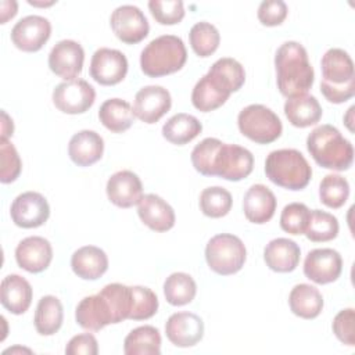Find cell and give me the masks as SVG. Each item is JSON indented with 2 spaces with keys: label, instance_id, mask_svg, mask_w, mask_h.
I'll use <instances>...</instances> for the list:
<instances>
[{
  "label": "cell",
  "instance_id": "obj_1",
  "mask_svg": "<svg viewBox=\"0 0 355 355\" xmlns=\"http://www.w3.org/2000/svg\"><path fill=\"white\" fill-rule=\"evenodd\" d=\"M276 82L279 92L290 98L306 94L315 80L313 67L302 44L294 40L280 44L275 54Z\"/></svg>",
  "mask_w": 355,
  "mask_h": 355
},
{
  "label": "cell",
  "instance_id": "obj_2",
  "mask_svg": "<svg viewBox=\"0 0 355 355\" xmlns=\"http://www.w3.org/2000/svg\"><path fill=\"white\" fill-rule=\"evenodd\" d=\"M306 148L315 162L326 169L347 171L354 162V147L329 123L316 126L306 137Z\"/></svg>",
  "mask_w": 355,
  "mask_h": 355
},
{
  "label": "cell",
  "instance_id": "obj_3",
  "mask_svg": "<svg viewBox=\"0 0 355 355\" xmlns=\"http://www.w3.org/2000/svg\"><path fill=\"white\" fill-rule=\"evenodd\" d=\"M187 50L183 40L175 35H162L153 39L140 54V68L150 78L175 73L183 68Z\"/></svg>",
  "mask_w": 355,
  "mask_h": 355
},
{
  "label": "cell",
  "instance_id": "obj_4",
  "mask_svg": "<svg viewBox=\"0 0 355 355\" xmlns=\"http://www.w3.org/2000/svg\"><path fill=\"white\" fill-rule=\"evenodd\" d=\"M266 178L287 190H302L312 178L306 158L295 148H280L269 153L265 161Z\"/></svg>",
  "mask_w": 355,
  "mask_h": 355
},
{
  "label": "cell",
  "instance_id": "obj_5",
  "mask_svg": "<svg viewBox=\"0 0 355 355\" xmlns=\"http://www.w3.org/2000/svg\"><path fill=\"white\" fill-rule=\"evenodd\" d=\"M247 250L240 237L230 233H220L207 243L205 261L211 270L218 275H234L244 266Z\"/></svg>",
  "mask_w": 355,
  "mask_h": 355
},
{
  "label": "cell",
  "instance_id": "obj_6",
  "mask_svg": "<svg viewBox=\"0 0 355 355\" xmlns=\"http://www.w3.org/2000/svg\"><path fill=\"white\" fill-rule=\"evenodd\" d=\"M237 125L243 136L258 144H269L277 140L283 132L280 118L262 104L244 107L239 112Z\"/></svg>",
  "mask_w": 355,
  "mask_h": 355
},
{
  "label": "cell",
  "instance_id": "obj_7",
  "mask_svg": "<svg viewBox=\"0 0 355 355\" xmlns=\"http://www.w3.org/2000/svg\"><path fill=\"white\" fill-rule=\"evenodd\" d=\"M96 100L94 87L85 79L64 80L53 90V104L64 114H83Z\"/></svg>",
  "mask_w": 355,
  "mask_h": 355
},
{
  "label": "cell",
  "instance_id": "obj_8",
  "mask_svg": "<svg viewBox=\"0 0 355 355\" xmlns=\"http://www.w3.org/2000/svg\"><path fill=\"white\" fill-rule=\"evenodd\" d=\"M254 169V155L245 147L223 143L218 151L214 176L225 180L239 182L247 178Z\"/></svg>",
  "mask_w": 355,
  "mask_h": 355
},
{
  "label": "cell",
  "instance_id": "obj_9",
  "mask_svg": "<svg viewBox=\"0 0 355 355\" xmlns=\"http://www.w3.org/2000/svg\"><path fill=\"white\" fill-rule=\"evenodd\" d=\"M110 25L115 36L126 43L136 44L147 37L150 25L143 11L132 4H123L116 7L111 17Z\"/></svg>",
  "mask_w": 355,
  "mask_h": 355
},
{
  "label": "cell",
  "instance_id": "obj_10",
  "mask_svg": "<svg viewBox=\"0 0 355 355\" xmlns=\"http://www.w3.org/2000/svg\"><path fill=\"white\" fill-rule=\"evenodd\" d=\"M128 58L116 50L108 47L97 49L90 61V76L103 86H112L123 80L128 73Z\"/></svg>",
  "mask_w": 355,
  "mask_h": 355
},
{
  "label": "cell",
  "instance_id": "obj_11",
  "mask_svg": "<svg viewBox=\"0 0 355 355\" xmlns=\"http://www.w3.org/2000/svg\"><path fill=\"white\" fill-rule=\"evenodd\" d=\"M10 215L18 227L35 229L44 225L50 216V205L37 191H25L15 197Z\"/></svg>",
  "mask_w": 355,
  "mask_h": 355
},
{
  "label": "cell",
  "instance_id": "obj_12",
  "mask_svg": "<svg viewBox=\"0 0 355 355\" xmlns=\"http://www.w3.org/2000/svg\"><path fill=\"white\" fill-rule=\"evenodd\" d=\"M51 35V24L42 15H26L11 29L14 46L26 53L39 51Z\"/></svg>",
  "mask_w": 355,
  "mask_h": 355
},
{
  "label": "cell",
  "instance_id": "obj_13",
  "mask_svg": "<svg viewBox=\"0 0 355 355\" xmlns=\"http://www.w3.org/2000/svg\"><path fill=\"white\" fill-rule=\"evenodd\" d=\"M343 270V258L333 248H315L304 261V275L316 284L336 282Z\"/></svg>",
  "mask_w": 355,
  "mask_h": 355
},
{
  "label": "cell",
  "instance_id": "obj_14",
  "mask_svg": "<svg viewBox=\"0 0 355 355\" xmlns=\"http://www.w3.org/2000/svg\"><path fill=\"white\" fill-rule=\"evenodd\" d=\"M172 105L171 93L158 85H150L141 87L133 101V114L144 123L158 122Z\"/></svg>",
  "mask_w": 355,
  "mask_h": 355
},
{
  "label": "cell",
  "instance_id": "obj_15",
  "mask_svg": "<svg viewBox=\"0 0 355 355\" xmlns=\"http://www.w3.org/2000/svg\"><path fill=\"white\" fill-rule=\"evenodd\" d=\"M85 61L83 47L71 39L60 40L49 54V68L65 80L78 79Z\"/></svg>",
  "mask_w": 355,
  "mask_h": 355
},
{
  "label": "cell",
  "instance_id": "obj_16",
  "mask_svg": "<svg viewBox=\"0 0 355 355\" xmlns=\"http://www.w3.org/2000/svg\"><path fill=\"white\" fill-rule=\"evenodd\" d=\"M165 334L176 347H193L202 340L204 322L193 312H176L168 318L165 323Z\"/></svg>",
  "mask_w": 355,
  "mask_h": 355
},
{
  "label": "cell",
  "instance_id": "obj_17",
  "mask_svg": "<svg viewBox=\"0 0 355 355\" xmlns=\"http://www.w3.org/2000/svg\"><path fill=\"white\" fill-rule=\"evenodd\" d=\"M53 259V247L42 236H29L21 240L15 248V261L18 266L29 273L46 270Z\"/></svg>",
  "mask_w": 355,
  "mask_h": 355
},
{
  "label": "cell",
  "instance_id": "obj_18",
  "mask_svg": "<svg viewBox=\"0 0 355 355\" xmlns=\"http://www.w3.org/2000/svg\"><path fill=\"white\" fill-rule=\"evenodd\" d=\"M108 200L119 208L137 205L143 198V184L140 178L128 169H122L110 176L105 186Z\"/></svg>",
  "mask_w": 355,
  "mask_h": 355
},
{
  "label": "cell",
  "instance_id": "obj_19",
  "mask_svg": "<svg viewBox=\"0 0 355 355\" xmlns=\"http://www.w3.org/2000/svg\"><path fill=\"white\" fill-rule=\"evenodd\" d=\"M276 197L265 184H252L244 194L243 211L248 222L263 225L269 222L276 211Z\"/></svg>",
  "mask_w": 355,
  "mask_h": 355
},
{
  "label": "cell",
  "instance_id": "obj_20",
  "mask_svg": "<svg viewBox=\"0 0 355 355\" xmlns=\"http://www.w3.org/2000/svg\"><path fill=\"white\" fill-rule=\"evenodd\" d=\"M320 85L341 86L351 80H355L354 61L345 50L338 47H331L323 54L320 60Z\"/></svg>",
  "mask_w": 355,
  "mask_h": 355
},
{
  "label": "cell",
  "instance_id": "obj_21",
  "mask_svg": "<svg viewBox=\"0 0 355 355\" xmlns=\"http://www.w3.org/2000/svg\"><path fill=\"white\" fill-rule=\"evenodd\" d=\"M140 220L154 232H166L175 226L173 208L157 194H146L137 204Z\"/></svg>",
  "mask_w": 355,
  "mask_h": 355
},
{
  "label": "cell",
  "instance_id": "obj_22",
  "mask_svg": "<svg viewBox=\"0 0 355 355\" xmlns=\"http://www.w3.org/2000/svg\"><path fill=\"white\" fill-rule=\"evenodd\" d=\"M104 153L103 137L89 129L75 133L68 144V155L78 166H90L101 159Z\"/></svg>",
  "mask_w": 355,
  "mask_h": 355
},
{
  "label": "cell",
  "instance_id": "obj_23",
  "mask_svg": "<svg viewBox=\"0 0 355 355\" xmlns=\"http://www.w3.org/2000/svg\"><path fill=\"white\" fill-rule=\"evenodd\" d=\"M300 245L286 237L270 240L263 250V259L266 266L277 273L293 272L300 263Z\"/></svg>",
  "mask_w": 355,
  "mask_h": 355
},
{
  "label": "cell",
  "instance_id": "obj_24",
  "mask_svg": "<svg viewBox=\"0 0 355 355\" xmlns=\"http://www.w3.org/2000/svg\"><path fill=\"white\" fill-rule=\"evenodd\" d=\"M33 297L29 282L19 275H8L1 280L0 301L1 305L14 315H22L31 306Z\"/></svg>",
  "mask_w": 355,
  "mask_h": 355
},
{
  "label": "cell",
  "instance_id": "obj_25",
  "mask_svg": "<svg viewBox=\"0 0 355 355\" xmlns=\"http://www.w3.org/2000/svg\"><path fill=\"white\" fill-rule=\"evenodd\" d=\"M71 268L78 277L96 280L107 272L108 257L100 247L83 245L72 254Z\"/></svg>",
  "mask_w": 355,
  "mask_h": 355
},
{
  "label": "cell",
  "instance_id": "obj_26",
  "mask_svg": "<svg viewBox=\"0 0 355 355\" xmlns=\"http://www.w3.org/2000/svg\"><path fill=\"white\" fill-rule=\"evenodd\" d=\"M230 94L222 82L207 72L193 87L191 103L198 111L209 112L222 107Z\"/></svg>",
  "mask_w": 355,
  "mask_h": 355
},
{
  "label": "cell",
  "instance_id": "obj_27",
  "mask_svg": "<svg viewBox=\"0 0 355 355\" xmlns=\"http://www.w3.org/2000/svg\"><path fill=\"white\" fill-rule=\"evenodd\" d=\"M76 323L89 331H98L112 323L105 300L97 293L79 301L75 309Z\"/></svg>",
  "mask_w": 355,
  "mask_h": 355
},
{
  "label": "cell",
  "instance_id": "obj_28",
  "mask_svg": "<svg viewBox=\"0 0 355 355\" xmlns=\"http://www.w3.org/2000/svg\"><path fill=\"white\" fill-rule=\"evenodd\" d=\"M284 114L293 126L308 128L320 121L322 107L315 96L302 94L286 100Z\"/></svg>",
  "mask_w": 355,
  "mask_h": 355
},
{
  "label": "cell",
  "instance_id": "obj_29",
  "mask_svg": "<svg viewBox=\"0 0 355 355\" xmlns=\"http://www.w3.org/2000/svg\"><path fill=\"white\" fill-rule=\"evenodd\" d=\"M288 305L295 316L302 319H315L323 309V297L316 287L300 283L291 288Z\"/></svg>",
  "mask_w": 355,
  "mask_h": 355
},
{
  "label": "cell",
  "instance_id": "obj_30",
  "mask_svg": "<svg viewBox=\"0 0 355 355\" xmlns=\"http://www.w3.org/2000/svg\"><path fill=\"white\" fill-rule=\"evenodd\" d=\"M98 119L112 133L128 130L135 122L132 105L122 98H108L98 110Z\"/></svg>",
  "mask_w": 355,
  "mask_h": 355
},
{
  "label": "cell",
  "instance_id": "obj_31",
  "mask_svg": "<svg viewBox=\"0 0 355 355\" xmlns=\"http://www.w3.org/2000/svg\"><path fill=\"white\" fill-rule=\"evenodd\" d=\"M64 309L61 301L54 295H44L39 300L35 311V329L40 336H53L62 326Z\"/></svg>",
  "mask_w": 355,
  "mask_h": 355
},
{
  "label": "cell",
  "instance_id": "obj_32",
  "mask_svg": "<svg viewBox=\"0 0 355 355\" xmlns=\"http://www.w3.org/2000/svg\"><path fill=\"white\" fill-rule=\"evenodd\" d=\"M201 130L202 125L194 115L179 112L164 123L162 136L172 144L183 146L194 140Z\"/></svg>",
  "mask_w": 355,
  "mask_h": 355
},
{
  "label": "cell",
  "instance_id": "obj_33",
  "mask_svg": "<svg viewBox=\"0 0 355 355\" xmlns=\"http://www.w3.org/2000/svg\"><path fill=\"white\" fill-rule=\"evenodd\" d=\"M126 355H159L161 334L154 326L144 324L133 329L123 341Z\"/></svg>",
  "mask_w": 355,
  "mask_h": 355
},
{
  "label": "cell",
  "instance_id": "obj_34",
  "mask_svg": "<svg viewBox=\"0 0 355 355\" xmlns=\"http://www.w3.org/2000/svg\"><path fill=\"white\" fill-rule=\"evenodd\" d=\"M98 294L105 300L112 323L123 322L129 319L132 311V290L130 286L121 283H110L104 286Z\"/></svg>",
  "mask_w": 355,
  "mask_h": 355
},
{
  "label": "cell",
  "instance_id": "obj_35",
  "mask_svg": "<svg viewBox=\"0 0 355 355\" xmlns=\"http://www.w3.org/2000/svg\"><path fill=\"white\" fill-rule=\"evenodd\" d=\"M197 294V284L194 279L184 272H175L164 282V295L173 306L190 304Z\"/></svg>",
  "mask_w": 355,
  "mask_h": 355
},
{
  "label": "cell",
  "instance_id": "obj_36",
  "mask_svg": "<svg viewBox=\"0 0 355 355\" xmlns=\"http://www.w3.org/2000/svg\"><path fill=\"white\" fill-rule=\"evenodd\" d=\"M189 40L193 51L198 57H209L214 54L220 43V35L215 25L207 21L194 24L189 32Z\"/></svg>",
  "mask_w": 355,
  "mask_h": 355
},
{
  "label": "cell",
  "instance_id": "obj_37",
  "mask_svg": "<svg viewBox=\"0 0 355 355\" xmlns=\"http://www.w3.org/2000/svg\"><path fill=\"white\" fill-rule=\"evenodd\" d=\"M338 229V220L333 214L322 209H313L311 211L308 227L304 234L313 243H324L336 239Z\"/></svg>",
  "mask_w": 355,
  "mask_h": 355
},
{
  "label": "cell",
  "instance_id": "obj_38",
  "mask_svg": "<svg viewBox=\"0 0 355 355\" xmlns=\"http://www.w3.org/2000/svg\"><path fill=\"white\" fill-rule=\"evenodd\" d=\"M349 197L348 180L337 173L326 175L319 184V198L329 208H341Z\"/></svg>",
  "mask_w": 355,
  "mask_h": 355
},
{
  "label": "cell",
  "instance_id": "obj_39",
  "mask_svg": "<svg viewBox=\"0 0 355 355\" xmlns=\"http://www.w3.org/2000/svg\"><path fill=\"white\" fill-rule=\"evenodd\" d=\"M233 205L232 194L220 186H211L200 194V209L208 218H222L229 214Z\"/></svg>",
  "mask_w": 355,
  "mask_h": 355
},
{
  "label": "cell",
  "instance_id": "obj_40",
  "mask_svg": "<svg viewBox=\"0 0 355 355\" xmlns=\"http://www.w3.org/2000/svg\"><path fill=\"white\" fill-rule=\"evenodd\" d=\"M208 72L218 78L230 90V93L241 89L245 82L244 67L237 60L230 57H222L216 60Z\"/></svg>",
  "mask_w": 355,
  "mask_h": 355
},
{
  "label": "cell",
  "instance_id": "obj_41",
  "mask_svg": "<svg viewBox=\"0 0 355 355\" xmlns=\"http://www.w3.org/2000/svg\"><path fill=\"white\" fill-rule=\"evenodd\" d=\"M223 143L216 137H205L191 151L190 159L197 172L204 176H214V165L218 151Z\"/></svg>",
  "mask_w": 355,
  "mask_h": 355
},
{
  "label": "cell",
  "instance_id": "obj_42",
  "mask_svg": "<svg viewBox=\"0 0 355 355\" xmlns=\"http://www.w3.org/2000/svg\"><path fill=\"white\" fill-rule=\"evenodd\" d=\"M132 290V311L130 320H146L153 318L158 311L157 294L144 286H130Z\"/></svg>",
  "mask_w": 355,
  "mask_h": 355
},
{
  "label": "cell",
  "instance_id": "obj_43",
  "mask_svg": "<svg viewBox=\"0 0 355 355\" xmlns=\"http://www.w3.org/2000/svg\"><path fill=\"white\" fill-rule=\"evenodd\" d=\"M311 211L302 202H290L287 204L280 214V227L290 234H304L308 222H309Z\"/></svg>",
  "mask_w": 355,
  "mask_h": 355
},
{
  "label": "cell",
  "instance_id": "obj_44",
  "mask_svg": "<svg viewBox=\"0 0 355 355\" xmlns=\"http://www.w3.org/2000/svg\"><path fill=\"white\" fill-rule=\"evenodd\" d=\"M22 169V162L18 155L17 148L8 139L0 140V182L7 184L19 176Z\"/></svg>",
  "mask_w": 355,
  "mask_h": 355
},
{
  "label": "cell",
  "instance_id": "obj_45",
  "mask_svg": "<svg viewBox=\"0 0 355 355\" xmlns=\"http://www.w3.org/2000/svg\"><path fill=\"white\" fill-rule=\"evenodd\" d=\"M148 8L154 19L161 25L179 24L184 17L182 0H151Z\"/></svg>",
  "mask_w": 355,
  "mask_h": 355
},
{
  "label": "cell",
  "instance_id": "obj_46",
  "mask_svg": "<svg viewBox=\"0 0 355 355\" xmlns=\"http://www.w3.org/2000/svg\"><path fill=\"white\" fill-rule=\"evenodd\" d=\"M354 323H355V311L352 308H345L334 316L333 324H331L334 336L348 347L355 345Z\"/></svg>",
  "mask_w": 355,
  "mask_h": 355
},
{
  "label": "cell",
  "instance_id": "obj_47",
  "mask_svg": "<svg viewBox=\"0 0 355 355\" xmlns=\"http://www.w3.org/2000/svg\"><path fill=\"white\" fill-rule=\"evenodd\" d=\"M288 12L287 4L283 0H265L258 7V19L265 26H277L283 24Z\"/></svg>",
  "mask_w": 355,
  "mask_h": 355
},
{
  "label": "cell",
  "instance_id": "obj_48",
  "mask_svg": "<svg viewBox=\"0 0 355 355\" xmlns=\"http://www.w3.org/2000/svg\"><path fill=\"white\" fill-rule=\"evenodd\" d=\"M97 352L98 344L92 333H82L73 336L65 347L67 355H97Z\"/></svg>",
  "mask_w": 355,
  "mask_h": 355
},
{
  "label": "cell",
  "instance_id": "obj_49",
  "mask_svg": "<svg viewBox=\"0 0 355 355\" xmlns=\"http://www.w3.org/2000/svg\"><path fill=\"white\" fill-rule=\"evenodd\" d=\"M320 92L324 98L333 104H341L354 97L355 94V80H351L341 86H326L320 85Z\"/></svg>",
  "mask_w": 355,
  "mask_h": 355
},
{
  "label": "cell",
  "instance_id": "obj_50",
  "mask_svg": "<svg viewBox=\"0 0 355 355\" xmlns=\"http://www.w3.org/2000/svg\"><path fill=\"white\" fill-rule=\"evenodd\" d=\"M1 137L3 139H8L10 136H12L14 132V125H12V119L7 115L6 111H1Z\"/></svg>",
  "mask_w": 355,
  "mask_h": 355
},
{
  "label": "cell",
  "instance_id": "obj_51",
  "mask_svg": "<svg viewBox=\"0 0 355 355\" xmlns=\"http://www.w3.org/2000/svg\"><path fill=\"white\" fill-rule=\"evenodd\" d=\"M7 1H1V24H6L10 18H12L17 14L18 4L15 3L11 8H7Z\"/></svg>",
  "mask_w": 355,
  "mask_h": 355
},
{
  "label": "cell",
  "instance_id": "obj_52",
  "mask_svg": "<svg viewBox=\"0 0 355 355\" xmlns=\"http://www.w3.org/2000/svg\"><path fill=\"white\" fill-rule=\"evenodd\" d=\"M354 110H355V107L352 105V107H349V110L347 111V115L344 116V122H345V125H347V128L351 130V132H354V128H352V114H354Z\"/></svg>",
  "mask_w": 355,
  "mask_h": 355
}]
</instances>
